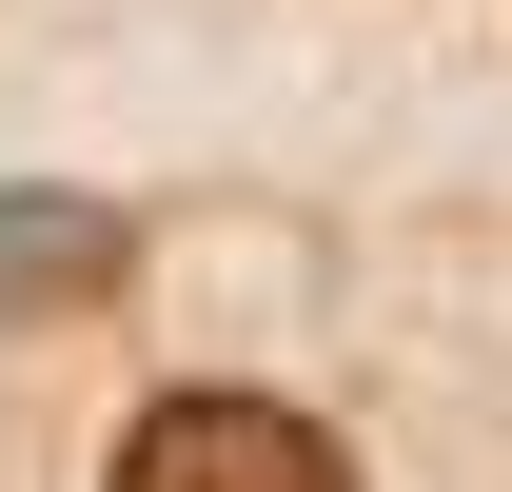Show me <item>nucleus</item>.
I'll list each match as a JSON object with an SVG mask.
<instances>
[{"label":"nucleus","instance_id":"f257e3e1","mask_svg":"<svg viewBox=\"0 0 512 492\" xmlns=\"http://www.w3.org/2000/svg\"><path fill=\"white\" fill-rule=\"evenodd\" d=\"M119 492H355V453L276 394H158L119 433Z\"/></svg>","mask_w":512,"mask_h":492},{"label":"nucleus","instance_id":"f03ea898","mask_svg":"<svg viewBox=\"0 0 512 492\" xmlns=\"http://www.w3.org/2000/svg\"><path fill=\"white\" fill-rule=\"evenodd\" d=\"M119 217L99 197H0V315H60V296H119Z\"/></svg>","mask_w":512,"mask_h":492}]
</instances>
